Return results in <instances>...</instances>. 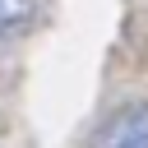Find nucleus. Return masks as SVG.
Returning a JSON list of instances; mask_svg holds the SVG:
<instances>
[{"instance_id": "nucleus-1", "label": "nucleus", "mask_w": 148, "mask_h": 148, "mask_svg": "<svg viewBox=\"0 0 148 148\" xmlns=\"http://www.w3.org/2000/svg\"><path fill=\"white\" fill-rule=\"evenodd\" d=\"M88 148H148V106L143 102H130V106L111 111L92 130Z\"/></svg>"}, {"instance_id": "nucleus-2", "label": "nucleus", "mask_w": 148, "mask_h": 148, "mask_svg": "<svg viewBox=\"0 0 148 148\" xmlns=\"http://www.w3.org/2000/svg\"><path fill=\"white\" fill-rule=\"evenodd\" d=\"M32 5H37V0H0V37H5L9 28H18V23L32 14Z\"/></svg>"}]
</instances>
